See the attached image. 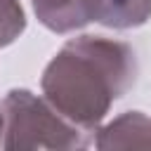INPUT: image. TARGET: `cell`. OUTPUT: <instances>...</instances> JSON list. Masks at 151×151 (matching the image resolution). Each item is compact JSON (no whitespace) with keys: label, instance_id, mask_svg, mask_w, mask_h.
I'll use <instances>...</instances> for the list:
<instances>
[{"label":"cell","instance_id":"5","mask_svg":"<svg viewBox=\"0 0 151 151\" xmlns=\"http://www.w3.org/2000/svg\"><path fill=\"white\" fill-rule=\"evenodd\" d=\"M90 17L109 28H134L149 21L151 0H90Z\"/></svg>","mask_w":151,"mask_h":151},{"label":"cell","instance_id":"1","mask_svg":"<svg viewBox=\"0 0 151 151\" xmlns=\"http://www.w3.org/2000/svg\"><path fill=\"white\" fill-rule=\"evenodd\" d=\"M134 76L137 59L127 42L80 35L68 40L47 64L40 87L59 113L94 132L111 104L132 87Z\"/></svg>","mask_w":151,"mask_h":151},{"label":"cell","instance_id":"4","mask_svg":"<svg viewBox=\"0 0 151 151\" xmlns=\"http://www.w3.org/2000/svg\"><path fill=\"white\" fill-rule=\"evenodd\" d=\"M33 9L40 24L54 33H68L92 21L90 0H33Z\"/></svg>","mask_w":151,"mask_h":151},{"label":"cell","instance_id":"3","mask_svg":"<svg viewBox=\"0 0 151 151\" xmlns=\"http://www.w3.org/2000/svg\"><path fill=\"white\" fill-rule=\"evenodd\" d=\"M97 146L111 149H151V118L142 111H127L104 125L97 134Z\"/></svg>","mask_w":151,"mask_h":151},{"label":"cell","instance_id":"6","mask_svg":"<svg viewBox=\"0 0 151 151\" xmlns=\"http://www.w3.org/2000/svg\"><path fill=\"white\" fill-rule=\"evenodd\" d=\"M24 26H26V19L19 0H0V47L17 40Z\"/></svg>","mask_w":151,"mask_h":151},{"label":"cell","instance_id":"7","mask_svg":"<svg viewBox=\"0 0 151 151\" xmlns=\"http://www.w3.org/2000/svg\"><path fill=\"white\" fill-rule=\"evenodd\" d=\"M0 146H2V109H0Z\"/></svg>","mask_w":151,"mask_h":151},{"label":"cell","instance_id":"2","mask_svg":"<svg viewBox=\"0 0 151 151\" xmlns=\"http://www.w3.org/2000/svg\"><path fill=\"white\" fill-rule=\"evenodd\" d=\"M2 109V149H85L92 132L68 120L47 99L12 90Z\"/></svg>","mask_w":151,"mask_h":151}]
</instances>
